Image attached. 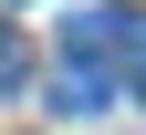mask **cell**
Returning <instances> with one entry per match:
<instances>
[{"instance_id": "obj_2", "label": "cell", "mask_w": 146, "mask_h": 135, "mask_svg": "<svg viewBox=\"0 0 146 135\" xmlns=\"http://www.w3.org/2000/svg\"><path fill=\"white\" fill-rule=\"evenodd\" d=\"M115 21L125 11H73L63 21V63H104V52H115Z\"/></svg>"}, {"instance_id": "obj_1", "label": "cell", "mask_w": 146, "mask_h": 135, "mask_svg": "<svg viewBox=\"0 0 146 135\" xmlns=\"http://www.w3.org/2000/svg\"><path fill=\"white\" fill-rule=\"evenodd\" d=\"M52 104H63V114H104V104H115V63H63V73H52Z\"/></svg>"}, {"instance_id": "obj_4", "label": "cell", "mask_w": 146, "mask_h": 135, "mask_svg": "<svg viewBox=\"0 0 146 135\" xmlns=\"http://www.w3.org/2000/svg\"><path fill=\"white\" fill-rule=\"evenodd\" d=\"M21 73H31V52H21V31H0V94L21 83Z\"/></svg>"}, {"instance_id": "obj_3", "label": "cell", "mask_w": 146, "mask_h": 135, "mask_svg": "<svg viewBox=\"0 0 146 135\" xmlns=\"http://www.w3.org/2000/svg\"><path fill=\"white\" fill-rule=\"evenodd\" d=\"M115 52H125V73H136V83H146V21H136V11H125V21H115Z\"/></svg>"}]
</instances>
